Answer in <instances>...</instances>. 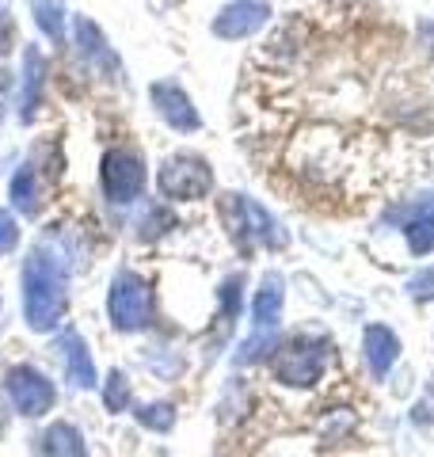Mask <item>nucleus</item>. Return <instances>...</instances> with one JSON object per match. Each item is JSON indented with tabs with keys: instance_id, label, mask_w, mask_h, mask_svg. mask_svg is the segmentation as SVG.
<instances>
[{
	"instance_id": "obj_1",
	"label": "nucleus",
	"mask_w": 434,
	"mask_h": 457,
	"mask_svg": "<svg viewBox=\"0 0 434 457\" xmlns=\"http://www.w3.org/2000/svg\"><path fill=\"white\" fill-rule=\"evenodd\" d=\"M23 305H27V320H31L35 332L57 328L65 317V309H69L62 270H57L50 255H42V252H31V260L23 267Z\"/></svg>"
},
{
	"instance_id": "obj_2",
	"label": "nucleus",
	"mask_w": 434,
	"mask_h": 457,
	"mask_svg": "<svg viewBox=\"0 0 434 457\" xmlns=\"http://www.w3.org/2000/svg\"><path fill=\"white\" fill-rule=\"evenodd\" d=\"M331 362V343L321 336H294L282 343L271 359V374L274 381L289 385V389H313L324 378V370Z\"/></svg>"
},
{
	"instance_id": "obj_3",
	"label": "nucleus",
	"mask_w": 434,
	"mask_h": 457,
	"mask_svg": "<svg viewBox=\"0 0 434 457\" xmlns=\"http://www.w3.org/2000/svg\"><path fill=\"white\" fill-rule=\"evenodd\" d=\"M213 187V171L210 164L195 153H176L171 161H164L161 168V195L164 198H179V203H191V198L210 195Z\"/></svg>"
},
{
	"instance_id": "obj_4",
	"label": "nucleus",
	"mask_w": 434,
	"mask_h": 457,
	"mask_svg": "<svg viewBox=\"0 0 434 457\" xmlns=\"http://www.w3.org/2000/svg\"><path fill=\"white\" fill-rule=\"evenodd\" d=\"M107 312L119 332H138V328L149 324V312H153V297H149V286H145L138 275L122 270L111 286V297H107Z\"/></svg>"
},
{
	"instance_id": "obj_5",
	"label": "nucleus",
	"mask_w": 434,
	"mask_h": 457,
	"mask_svg": "<svg viewBox=\"0 0 434 457\" xmlns=\"http://www.w3.org/2000/svg\"><path fill=\"white\" fill-rule=\"evenodd\" d=\"M104 191L111 203H134L145 191V164L134 149H107L104 156Z\"/></svg>"
},
{
	"instance_id": "obj_6",
	"label": "nucleus",
	"mask_w": 434,
	"mask_h": 457,
	"mask_svg": "<svg viewBox=\"0 0 434 457\" xmlns=\"http://www.w3.org/2000/svg\"><path fill=\"white\" fill-rule=\"evenodd\" d=\"M8 396L20 416H42L54 404V385L35 366H16L8 374Z\"/></svg>"
},
{
	"instance_id": "obj_7",
	"label": "nucleus",
	"mask_w": 434,
	"mask_h": 457,
	"mask_svg": "<svg viewBox=\"0 0 434 457\" xmlns=\"http://www.w3.org/2000/svg\"><path fill=\"white\" fill-rule=\"evenodd\" d=\"M362 354H366V366H370V374L373 378H388V370L396 366L400 359V339L393 328H385V324H370L366 332H362Z\"/></svg>"
},
{
	"instance_id": "obj_8",
	"label": "nucleus",
	"mask_w": 434,
	"mask_h": 457,
	"mask_svg": "<svg viewBox=\"0 0 434 457\" xmlns=\"http://www.w3.org/2000/svg\"><path fill=\"white\" fill-rule=\"evenodd\" d=\"M267 20H271L267 4H233V8H225L221 16L213 20V35H221V38H248Z\"/></svg>"
},
{
	"instance_id": "obj_9",
	"label": "nucleus",
	"mask_w": 434,
	"mask_h": 457,
	"mask_svg": "<svg viewBox=\"0 0 434 457\" xmlns=\"http://www.w3.org/2000/svg\"><path fill=\"white\" fill-rule=\"evenodd\" d=\"M153 104L168 126H176V130H198V111L176 84H153Z\"/></svg>"
},
{
	"instance_id": "obj_10",
	"label": "nucleus",
	"mask_w": 434,
	"mask_h": 457,
	"mask_svg": "<svg viewBox=\"0 0 434 457\" xmlns=\"http://www.w3.org/2000/svg\"><path fill=\"white\" fill-rule=\"evenodd\" d=\"M279 312H282V278L279 275H267L255 290V302H252V320H255V332H271L279 324Z\"/></svg>"
},
{
	"instance_id": "obj_11",
	"label": "nucleus",
	"mask_w": 434,
	"mask_h": 457,
	"mask_svg": "<svg viewBox=\"0 0 434 457\" xmlns=\"http://www.w3.org/2000/svg\"><path fill=\"white\" fill-rule=\"evenodd\" d=\"M404 237H408V248L415 255L434 252V195H427L423 203L415 206V213L404 221Z\"/></svg>"
},
{
	"instance_id": "obj_12",
	"label": "nucleus",
	"mask_w": 434,
	"mask_h": 457,
	"mask_svg": "<svg viewBox=\"0 0 434 457\" xmlns=\"http://www.w3.org/2000/svg\"><path fill=\"white\" fill-rule=\"evenodd\" d=\"M65 370L69 378L80 385V389H88V385H96V366L88 359V351H84L80 336H65Z\"/></svg>"
},
{
	"instance_id": "obj_13",
	"label": "nucleus",
	"mask_w": 434,
	"mask_h": 457,
	"mask_svg": "<svg viewBox=\"0 0 434 457\" xmlns=\"http://www.w3.org/2000/svg\"><path fill=\"white\" fill-rule=\"evenodd\" d=\"M46 457H88L80 442V431L69 423H54L46 431Z\"/></svg>"
},
{
	"instance_id": "obj_14",
	"label": "nucleus",
	"mask_w": 434,
	"mask_h": 457,
	"mask_svg": "<svg viewBox=\"0 0 434 457\" xmlns=\"http://www.w3.org/2000/svg\"><path fill=\"white\" fill-rule=\"evenodd\" d=\"M31 4H35V20L42 27V35L62 42V35H65V4L62 0H31Z\"/></svg>"
},
{
	"instance_id": "obj_15",
	"label": "nucleus",
	"mask_w": 434,
	"mask_h": 457,
	"mask_svg": "<svg viewBox=\"0 0 434 457\" xmlns=\"http://www.w3.org/2000/svg\"><path fill=\"white\" fill-rule=\"evenodd\" d=\"M8 195H12V203H16L20 210H35V198H38V187H35V171H31V168H23L20 176L12 179Z\"/></svg>"
},
{
	"instance_id": "obj_16",
	"label": "nucleus",
	"mask_w": 434,
	"mask_h": 457,
	"mask_svg": "<svg viewBox=\"0 0 434 457\" xmlns=\"http://www.w3.org/2000/svg\"><path fill=\"white\" fill-rule=\"evenodd\" d=\"M138 420L149 427V431H168V427L176 423V411H171V404H145V408H138Z\"/></svg>"
},
{
	"instance_id": "obj_17",
	"label": "nucleus",
	"mask_w": 434,
	"mask_h": 457,
	"mask_svg": "<svg viewBox=\"0 0 434 457\" xmlns=\"http://www.w3.org/2000/svg\"><path fill=\"white\" fill-rule=\"evenodd\" d=\"M104 400H107V408H111V411H122V408L129 404V385H126L122 374H111V378H107Z\"/></svg>"
},
{
	"instance_id": "obj_18",
	"label": "nucleus",
	"mask_w": 434,
	"mask_h": 457,
	"mask_svg": "<svg viewBox=\"0 0 434 457\" xmlns=\"http://www.w3.org/2000/svg\"><path fill=\"white\" fill-rule=\"evenodd\" d=\"M412 302H434V267H423L419 275L408 282Z\"/></svg>"
},
{
	"instance_id": "obj_19",
	"label": "nucleus",
	"mask_w": 434,
	"mask_h": 457,
	"mask_svg": "<svg viewBox=\"0 0 434 457\" xmlns=\"http://www.w3.org/2000/svg\"><path fill=\"white\" fill-rule=\"evenodd\" d=\"M38 54L35 50H27V107H23V114H31L35 111V104H38Z\"/></svg>"
},
{
	"instance_id": "obj_20",
	"label": "nucleus",
	"mask_w": 434,
	"mask_h": 457,
	"mask_svg": "<svg viewBox=\"0 0 434 457\" xmlns=\"http://www.w3.org/2000/svg\"><path fill=\"white\" fill-rule=\"evenodd\" d=\"M20 245V225L8 210H0V252H12Z\"/></svg>"
},
{
	"instance_id": "obj_21",
	"label": "nucleus",
	"mask_w": 434,
	"mask_h": 457,
	"mask_svg": "<svg viewBox=\"0 0 434 457\" xmlns=\"http://www.w3.org/2000/svg\"><path fill=\"white\" fill-rule=\"evenodd\" d=\"M164 225H171V213H168L164 206H156V210L149 213V221H145L141 228H145V237H156V233H164Z\"/></svg>"
},
{
	"instance_id": "obj_22",
	"label": "nucleus",
	"mask_w": 434,
	"mask_h": 457,
	"mask_svg": "<svg viewBox=\"0 0 434 457\" xmlns=\"http://www.w3.org/2000/svg\"><path fill=\"white\" fill-rule=\"evenodd\" d=\"M12 35H16V23H12V16H8L4 8H0V54L12 46Z\"/></svg>"
}]
</instances>
